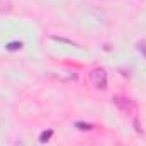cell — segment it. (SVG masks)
Instances as JSON below:
<instances>
[{
    "label": "cell",
    "mask_w": 146,
    "mask_h": 146,
    "mask_svg": "<svg viewBox=\"0 0 146 146\" xmlns=\"http://www.w3.org/2000/svg\"><path fill=\"white\" fill-rule=\"evenodd\" d=\"M92 85L99 90H106L107 88V72L104 68H94L88 75Z\"/></svg>",
    "instance_id": "obj_1"
},
{
    "label": "cell",
    "mask_w": 146,
    "mask_h": 146,
    "mask_svg": "<svg viewBox=\"0 0 146 146\" xmlns=\"http://www.w3.org/2000/svg\"><path fill=\"white\" fill-rule=\"evenodd\" d=\"M112 102L114 106L119 110H122L124 114H131L134 110V106H133V100L127 99V97H122V95H114L112 97Z\"/></svg>",
    "instance_id": "obj_2"
},
{
    "label": "cell",
    "mask_w": 146,
    "mask_h": 146,
    "mask_svg": "<svg viewBox=\"0 0 146 146\" xmlns=\"http://www.w3.org/2000/svg\"><path fill=\"white\" fill-rule=\"evenodd\" d=\"M54 134V131L53 129H48V131H42L41 134H39V141L41 143H48L49 139H51V136Z\"/></svg>",
    "instance_id": "obj_3"
},
{
    "label": "cell",
    "mask_w": 146,
    "mask_h": 146,
    "mask_svg": "<svg viewBox=\"0 0 146 146\" xmlns=\"http://www.w3.org/2000/svg\"><path fill=\"white\" fill-rule=\"evenodd\" d=\"M136 49H138V51H139V53H141V54L146 58V41H145V39L136 42Z\"/></svg>",
    "instance_id": "obj_4"
},
{
    "label": "cell",
    "mask_w": 146,
    "mask_h": 146,
    "mask_svg": "<svg viewBox=\"0 0 146 146\" xmlns=\"http://www.w3.org/2000/svg\"><path fill=\"white\" fill-rule=\"evenodd\" d=\"M5 48H7L9 51H15V49H21V48H22V42H21V41H19V42H17V41H14V42H9Z\"/></svg>",
    "instance_id": "obj_5"
},
{
    "label": "cell",
    "mask_w": 146,
    "mask_h": 146,
    "mask_svg": "<svg viewBox=\"0 0 146 146\" xmlns=\"http://www.w3.org/2000/svg\"><path fill=\"white\" fill-rule=\"evenodd\" d=\"M75 126H76L80 131H90V129H94V126H92V124H85V122H80V121H78V122H75Z\"/></svg>",
    "instance_id": "obj_6"
}]
</instances>
